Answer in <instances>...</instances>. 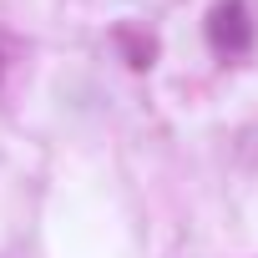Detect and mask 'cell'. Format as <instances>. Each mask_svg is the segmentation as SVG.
Masks as SVG:
<instances>
[{
	"instance_id": "6da1fadb",
	"label": "cell",
	"mask_w": 258,
	"mask_h": 258,
	"mask_svg": "<svg viewBox=\"0 0 258 258\" xmlns=\"http://www.w3.org/2000/svg\"><path fill=\"white\" fill-rule=\"evenodd\" d=\"M208 41L218 56H243L253 46V26H248V6L243 0H218L208 16Z\"/></svg>"
},
{
	"instance_id": "7a4b0ae2",
	"label": "cell",
	"mask_w": 258,
	"mask_h": 258,
	"mask_svg": "<svg viewBox=\"0 0 258 258\" xmlns=\"http://www.w3.org/2000/svg\"><path fill=\"white\" fill-rule=\"evenodd\" d=\"M116 46L126 51V61H132L137 71H147V66L157 61V41L142 36V31H132V26H116Z\"/></svg>"
}]
</instances>
